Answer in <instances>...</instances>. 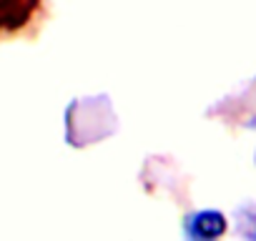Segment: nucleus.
I'll list each match as a JSON object with an SVG mask.
<instances>
[{"instance_id": "1", "label": "nucleus", "mask_w": 256, "mask_h": 241, "mask_svg": "<svg viewBox=\"0 0 256 241\" xmlns=\"http://www.w3.org/2000/svg\"><path fill=\"white\" fill-rule=\"evenodd\" d=\"M184 228H186L188 238L208 241V238H216L226 231V218L221 211H198V214H191L186 218Z\"/></svg>"}]
</instances>
